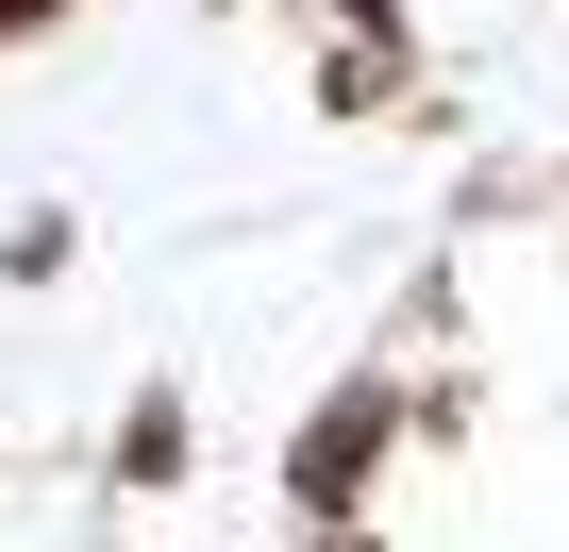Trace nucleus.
I'll use <instances>...</instances> for the list:
<instances>
[{
	"mask_svg": "<svg viewBox=\"0 0 569 552\" xmlns=\"http://www.w3.org/2000/svg\"><path fill=\"white\" fill-rule=\"evenodd\" d=\"M369 435H386V419H369V402H352V419H319V435H302V502H319V519H352V485H369Z\"/></svg>",
	"mask_w": 569,
	"mask_h": 552,
	"instance_id": "f257e3e1",
	"label": "nucleus"
}]
</instances>
